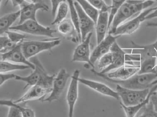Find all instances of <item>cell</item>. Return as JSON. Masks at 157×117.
Returning <instances> with one entry per match:
<instances>
[{
    "label": "cell",
    "mask_w": 157,
    "mask_h": 117,
    "mask_svg": "<svg viewBox=\"0 0 157 117\" xmlns=\"http://www.w3.org/2000/svg\"><path fill=\"white\" fill-rule=\"evenodd\" d=\"M154 3L153 0H127L115 15L109 34H113L122 23L134 15L151 6Z\"/></svg>",
    "instance_id": "1"
},
{
    "label": "cell",
    "mask_w": 157,
    "mask_h": 117,
    "mask_svg": "<svg viewBox=\"0 0 157 117\" xmlns=\"http://www.w3.org/2000/svg\"><path fill=\"white\" fill-rule=\"evenodd\" d=\"M50 2H51V6H52V14L53 16H54L56 13L58 5L57 3V0H50Z\"/></svg>",
    "instance_id": "39"
},
{
    "label": "cell",
    "mask_w": 157,
    "mask_h": 117,
    "mask_svg": "<svg viewBox=\"0 0 157 117\" xmlns=\"http://www.w3.org/2000/svg\"><path fill=\"white\" fill-rule=\"evenodd\" d=\"M119 37L120 36H113L112 34H108L103 40L97 44L91 54V62L94 66L95 63L102 56L110 52L112 45Z\"/></svg>",
    "instance_id": "14"
},
{
    "label": "cell",
    "mask_w": 157,
    "mask_h": 117,
    "mask_svg": "<svg viewBox=\"0 0 157 117\" xmlns=\"http://www.w3.org/2000/svg\"><path fill=\"white\" fill-rule=\"evenodd\" d=\"M0 104L10 107L7 117H23L21 111L14 101L11 99H1Z\"/></svg>",
    "instance_id": "27"
},
{
    "label": "cell",
    "mask_w": 157,
    "mask_h": 117,
    "mask_svg": "<svg viewBox=\"0 0 157 117\" xmlns=\"http://www.w3.org/2000/svg\"><path fill=\"white\" fill-rule=\"evenodd\" d=\"M155 1H157V0H155Z\"/></svg>",
    "instance_id": "44"
},
{
    "label": "cell",
    "mask_w": 157,
    "mask_h": 117,
    "mask_svg": "<svg viewBox=\"0 0 157 117\" xmlns=\"http://www.w3.org/2000/svg\"><path fill=\"white\" fill-rule=\"evenodd\" d=\"M113 62V55L111 52L102 56L98 60L97 66L101 72L112 64Z\"/></svg>",
    "instance_id": "31"
},
{
    "label": "cell",
    "mask_w": 157,
    "mask_h": 117,
    "mask_svg": "<svg viewBox=\"0 0 157 117\" xmlns=\"http://www.w3.org/2000/svg\"><path fill=\"white\" fill-rule=\"evenodd\" d=\"M10 30L20 31L35 36H45L51 38H55L54 34L57 31V29L41 25L37 20H27L22 24L12 27Z\"/></svg>",
    "instance_id": "4"
},
{
    "label": "cell",
    "mask_w": 157,
    "mask_h": 117,
    "mask_svg": "<svg viewBox=\"0 0 157 117\" xmlns=\"http://www.w3.org/2000/svg\"><path fill=\"white\" fill-rule=\"evenodd\" d=\"M94 8L101 11H108L111 9V6H108L104 0H87Z\"/></svg>",
    "instance_id": "34"
},
{
    "label": "cell",
    "mask_w": 157,
    "mask_h": 117,
    "mask_svg": "<svg viewBox=\"0 0 157 117\" xmlns=\"http://www.w3.org/2000/svg\"><path fill=\"white\" fill-rule=\"evenodd\" d=\"M48 12L49 10L48 6L44 3H33L27 2L20 7L21 16L19 24H21L28 20H36V13L38 10Z\"/></svg>",
    "instance_id": "11"
},
{
    "label": "cell",
    "mask_w": 157,
    "mask_h": 117,
    "mask_svg": "<svg viewBox=\"0 0 157 117\" xmlns=\"http://www.w3.org/2000/svg\"><path fill=\"white\" fill-rule=\"evenodd\" d=\"M140 69V66L125 64L113 71L107 73L105 75L111 79L117 80H126L138 73Z\"/></svg>",
    "instance_id": "18"
},
{
    "label": "cell",
    "mask_w": 157,
    "mask_h": 117,
    "mask_svg": "<svg viewBox=\"0 0 157 117\" xmlns=\"http://www.w3.org/2000/svg\"><path fill=\"white\" fill-rule=\"evenodd\" d=\"M57 29L60 34L64 36L71 35L73 31H76L74 25L70 19H65L59 23Z\"/></svg>",
    "instance_id": "28"
},
{
    "label": "cell",
    "mask_w": 157,
    "mask_h": 117,
    "mask_svg": "<svg viewBox=\"0 0 157 117\" xmlns=\"http://www.w3.org/2000/svg\"><path fill=\"white\" fill-rule=\"evenodd\" d=\"M80 71L76 69L71 76L70 84L67 94V103L68 107V117H73L74 107L78 97V84Z\"/></svg>",
    "instance_id": "9"
},
{
    "label": "cell",
    "mask_w": 157,
    "mask_h": 117,
    "mask_svg": "<svg viewBox=\"0 0 157 117\" xmlns=\"http://www.w3.org/2000/svg\"><path fill=\"white\" fill-rule=\"evenodd\" d=\"M18 44H15L11 41L8 36H1L0 37V52L2 53H6L11 50Z\"/></svg>",
    "instance_id": "29"
},
{
    "label": "cell",
    "mask_w": 157,
    "mask_h": 117,
    "mask_svg": "<svg viewBox=\"0 0 157 117\" xmlns=\"http://www.w3.org/2000/svg\"><path fill=\"white\" fill-rule=\"evenodd\" d=\"M21 16V10L6 14L0 19V34L1 36L6 33L12 27L13 23Z\"/></svg>",
    "instance_id": "20"
},
{
    "label": "cell",
    "mask_w": 157,
    "mask_h": 117,
    "mask_svg": "<svg viewBox=\"0 0 157 117\" xmlns=\"http://www.w3.org/2000/svg\"><path fill=\"white\" fill-rule=\"evenodd\" d=\"M157 88V84L153 86L150 90L149 94L147 97V99L143 102L135 105V106H131V107H126L124 106L122 102L120 101V105L125 111L127 117H135L138 112L145 106L147 105L150 101L151 96L152 92H154Z\"/></svg>",
    "instance_id": "21"
},
{
    "label": "cell",
    "mask_w": 157,
    "mask_h": 117,
    "mask_svg": "<svg viewBox=\"0 0 157 117\" xmlns=\"http://www.w3.org/2000/svg\"><path fill=\"white\" fill-rule=\"evenodd\" d=\"M52 90L40 84H36L31 88L20 98L14 101L17 104L25 103L31 100L42 99L45 96L51 93Z\"/></svg>",
    "instance_id": "17"
},
{
    "label": "cell",
    "mask_w": 157,
    "mask_h": 117,
    "mask_svg": "<svg viewBox=\"0 0 157 117\" xmlns=\"http://www.w3.org/2000/svg\"><path fill=\"white\" fill-rule=\"evenodd\" d=\"M2 60L8 61L14 63L27 65L33 70L35 68V64L25 57L22 48L21 43L18 44L11 50L6 53L1 54Z\"/></svg>",
    "instance_id": "13"
},
{
    "label": "cell",
    "mask_w": 157,
    "mask_h": 117,
    "mask_svg": "<svg viewBox=\"0 0 157 117\" xmlns=\"http://www.w3.org/2000/svg\"><path fill=\"white\" fill-rule=\"evenodd\" d=\"M17 75L8 73H1L0 74V85L1 86L4 84L7 81L11 79H15Z\"/></svg>",
    "instance_id": "36"
},
{
    "label": "cell",
    "mask_w": 157,
    "mask_h": 117,
    "mask_svg": "<svg viewBox=\"0 0 157 117\" xmlns=\"http://www.w3.org/2000/svg\"><path fill=\"white\" fill-rule=\"evenodd\" d=\"M82 10L96 24L99 14V11L94 8L87 0H76Z\"/></svg>",
    "instance_id": "25"
},
{
    "label": "cell",
    "mask_w": 157,
    "mask_h": 117,
    "mask_svg": "<svg viewBox=\"0 0 157 117\" xmlns=\"http://www.w3.org/2000/svg\"><path fill=\"white\" fill-rule=\"evenodd\" d=\"M92 36V32L89 34L83 41H81L75 48L72 55L71 62H82L89 64L92 69L94 66L92 64L90 61V43Z\"/></svg>",
    "instance_id": "12"
},
{
    "label": "cell",
    "mask_w": 157,
    "mask_h": 117,
    "mask_svg": "<svg viewBox=\"0 0 157 117\" xmlns=\"http://www.w3.org/2000/svg\"><path fill=\"white\" fill-rule=\"evenodd\" d=\"M157 18V7H156V9L154 11H153V12L149 14L146 17L145 20L151 19V18Z\"/></svg>",
    "instance_id": "40"
},
{
    "label": "cell",
    "mask_w": 157,
    "mask_h": 117,
    "mask_svg": "<svg viewBox=\"0 0 157 117\" xmlns=\"http://www.w3.org/2000/svg\"><path fill=\"white\" fill-rule=\"evenodd\" d=\"M69 10L68 4L66 2H62L59 4L56 13V17L51 25H59L66 19Z\"/></svg>",
    "instance_id": "26"
},
{
    "label": "cell",
    "mask_w": 157,
    "mask_h": 117,
    "mask_svg": "<svg viewBox=\"0 0 157 117\" xmlns=\"http://www.w3.org/2000/svg\"><path fill=\"white\" fill-rule=\"evenodd\" d=\"M127 0H112V5L111 6V11L109 14V25L108 29L110 28L114 17L117 12L119 7L126 1Z\"/></svg>",
    "instance_id": "32"
},
{
    "label": "cell",
    "mask_w": 157,
    "mask_h": 117,
    "mask_svg": "<svg viewBox=\"0 0 157 117\" xmlns=\"http://www.w3.org/2000/svg\"><path fill=\"white\" fill-rule=\"evenodd\" d=\"M9 1H10V0H7L6 2H5V4H7ZM10 1L12 3L13 6L14 7L19 6H20V7H21V6H22L27 2L26 0H10Z\"/></svg>",
    "instance_id": "38"
},
{
    "label": "cell",
    "mask_w": 157,
    "mask_h": 117,
    "mask_svg": "<svg viewBox=\"0 0 157 117\" xmlns=\"http://www.w3.org/2000/svg\"><path fill=\"white\" fill-rule=\"evenodd\" d=\"M70 77V75L66 69L64 68L60 69L55 76L50 95L46 98L44 99L43 101L51 102L59 99Z\"/></svg>",
    "instance_id": "7"
},
{
    "label": "cell",
    "mask_w": 157,
    "mask_h": 117,
    "mask_svg": "<svg viewBox=\"0 0 157 117\" xmlns=\"http://www.w3.org/2000/svg\"><path fill=\"white\" fill-rule=\"evenodd\" d=\"M109 18L108 11H99V16L95 24L97 44L100 43L105 37L106 31L108 29Z\"/></svg>",
    "instance_id": "19"
},
{
    "label": "cell",
    "mask_w": 157,
    "mask_h": 117,
    "mask_svg": "<svg viewBox=\"0 0 157 117\" xmlns=\"http://www.w3.org/2000/svg\"><path fill=\"white\" fill-rule=\"evenodd\" d=\"M74 5L78 14L81 41H82L87 38L89 34L92 32L94 25H95V23L83 11L80 6L76 1L74 2Z\"/></svg>",
    "instance_id": "15"
},
{
    "label": "cell",
    "mask_w": 157,
    "mask_h": 117,
    "mask_svg": "<svg viewBox=\"0 0 157 117\" xmlns=\"http://www.w3.org/2000/svg\"><path fill=\"white\" fill-rule=\"evenodd\" d=\"M149 88L143 90H134L123 87L117 84L116 91L121 101L124 106L131 107L143 102L147 99L150 92Z\"/></svg>",
    "instance_id": "5"
},
{
    "label": "cell",
    "mask_w": 157,
    "mask_h": 117,
    "mask_svg": "<svg viewBox=\"0 0 157 117\" xmlns=\"http://www.w3.org/2000/svg\"><path fill=\"white\" fill-rule=\"evenodd\" d=\"M79 81V83L83 84L84 85L102 95L111 97L117 100L120 99L117 92L113 90L105 84L81 77H80Z\"/></svg>",
    "instance_id": "16"
},
{
    "label": "cell",
    "mask_w": 157,
    "mask_h": 117,
    "mask_svg": "<svg viewBox=\"0 0 157 117\" xmlns=\"http://www.w3.org/2000/svg\"><path fill=\"white\" fill-rule=\"evenodd\" d=\"M61 41L58 37L44 40L24 41L21 43L24 54L28 60L40 53L50 51L60 45Z\"/></svg>",
    "instance_id": "3"
},
{
    "label": "cell",
    "mask_w": 157,
    "mask_h": 117,
    "mask_svg": "<svg viewBox=\"0 0 157 117\" xmlns=\"http://www.w3.org/2000/svg\"><path fill=\"white\" fill-rule=\"evenodd\" d=\"M150 100L152 103L154 111L157 112V88L152 92Z\"/></svg>",
    "instance_id": "37"
},
{
    "label": "cell",
    "mask_w": 157,
    "mask_h": 117,
    "mask_svg": "<svg viewBox=\"0 0 157 117\" xmlns=\"http://www.w3.org/2000/svg\"><path fill=\"white\" fill-rule=\"evenodd\" d=\"M32 59L31 62H33L35 66V68L33 70V72L26 76L16 75L15 78V80L22 81L26 83V85L24 88V89L27 87L33 86L37 84L42 77L47 73L44 67L39 59L35 56Z\"/></svg>",
    "instance_id": "10"
},
{
    "label": "cell",
    "mask_w": 157,
    "mask_h": 117,
    "mask_svg": "<svg viewBox=\"0 0 157 117\" xmlns=\"http://www.w3.org/2000/svg\"><path fill=\"white\" fill-rule=\"evenodd\" d=\"M156 9V7L147 9L140 13L139 15L136 18L119 25L117 28L115 32L113 35L121 37L123 35H132L138 29L140 26L141 23L145 20L146 17Z\"/></svg>",
    "instance_id": "8"
},
{
    "label": "cell",
    "mask_w": 157,
    "mask_h": 117,
    "mask_svg": "<svg viewBox=\"0 0 157 117\" xmlns=\"http://www.w3.org/2000/svg\"><path fill=\"white\" fill-rule=\"evenodd\" d=\"M157 84V79H156V80H154L153 82L151 84V87Z\"/></svg>",
    "instance_id": "43"
},
{
    "label": "cell",
    "mask_w": 157,
    "mask_h": 117,
    "mask_svg": "<svg viewBox=\"0 0 157 117\" xmlns=\"http://www.w3.org/2000/svg\"><path fill=\"white\" fill-rule=\"evenodd\" d=\"M110 52L113 55V63L106 69L99 72L100 73H107L125 64L135 65L134 62L139 61V58L133 57L129 54H127L123 49L119 47L117 41L112 45Z\"/></svg>",
    "instance_id": "6"
},
{
    "label": "cell",
    "mask_w": 157,
    "mask_h": 117,
    "mask_svg": "<svg viewBox=\"0 0 157 117\" xmlns=\"http://www.w3.org/2000/svg\"><path fill=\"white\" fill-rule=\"evenodd\" d=\"M17 105L22 112L23 117H36L35 112L33 109L21 106L19 104H17Z\"/></svg>",
    "instance_id": "35"
},
{
    "label": "cell",
    "mask_w": 157,
    "mask_h": 117,
    "mask_svg": "<svg viewBox=\"0 0 157 117\" xmlns=\"http://www.w3.org/2000/svg\"><path fill=\"white\" fill-rule=\"evenodd\" d=\"M157 73V57L146 58L140 61L138 74Z\"/></svg>",
    "instance_id": "22"
},
{
    "label": "cell",
    "mask_w": 157,
    "mask_h": 117,
    "mask_svg": "<svg viewBox=\"0 0 157 117\" xmlns=\"http://www.w3.org/2000/svg\"><path fill=\"white\" fill-rule=\"evenodd\" d=\"M91 72L95 75L100 76L108 82L119 85L123 87L134 90H143L152 87L151 84L157 79V73H137L126 80H117L111 79L107 77L105 74L100 73L92 69Z\"/></svg>",
    "instance_id": "2"
},
{
    "label": "cell",
    "mask_w": 157,
    "mask_h": 117,
    "mask_svg": "<svg viewBox=\"0 0 157 117\" xmlns=\"http://www.w3.org/2000/svg\"><path fill=\"white\" fill-rule=\"evenodd\" d=\"M147 26L157 27V23H148L147 24Z\"/></svg>",
    "instance_id": "41"
},
{
    "label": "cell",
    "mask_w": 157,
    "mask_h": 117,
    "mask_svg": "<svg viewBox=\"0 0 157 117\" xmlns=\"http://www.w3.org/2000/svg\"><path fill=\"white\" fill-rule=\"evenodd\" d=\"M69 6V11L70 12L71 20L73 23L78 36L79 41L81 42V36L80 29L79 19L78 14L76 10L74 5V2L73 0H67Z\"/></svg>",
    "instance_id": "23"
},
{
    "label": "cell",
    "mask_w": 157,
    "mask_h": 117,
    "mask_svg": "<svg viewBox=\"0 0 157 117\" xmlns=\"http://www.w3.org/2000/svg\"><path fill=\"white\" fill-rule=\"evenodd\" d=\"M135 117H157V112L154 111L150 100L138 112Z\"/></svg>",
    "instance_id": "30"
},
{
    "label": "cell",
    "mask_w": 157,
    "mask_h": 117,
    "mask_svg": "<svg viewBox=\"0 0 157 117\" xmlns=\"http://www.w3.org/2000/svg\"><path fill=\"white\" fill-rule=\"evenodd\" d=\"M30 68L29 66L25 64L14 63L8 61L2 60L0 61V72L8 73L13 71H20Z\"/></svg>",
    "instance_id": "24"
},
{
    "label": "cell",
    "mask_w": 157,
    "mask_h": 117,
    "mask_svg": "<svg viewBox=\"0 0 157 117\" xmlns=\"http://www.w3.org/2000/svg\"><path fill=\"white\" fill-rule=\"evenodd\" d=\"M33 3H41L44 2L43 0H30Z\"/></svg>",
    "instance_id": "42"
},
{
    "label": "cell",
    "mask_w": 157,
    "mask_h": 117,
    "mask_svg": "<svg viewBox=\"0 0 157 117\" xmlns=\"http://www.w3.org/2000/svg\"><path fill=\"white\" fill-rule=\"evenodd\" d=\"M10 40L16 44H20L24 41L26 36L24 34L19 33L17 31L9 30L5 33Z\"/></svg>",
    "instance_id": "33"
}]
</instances>
